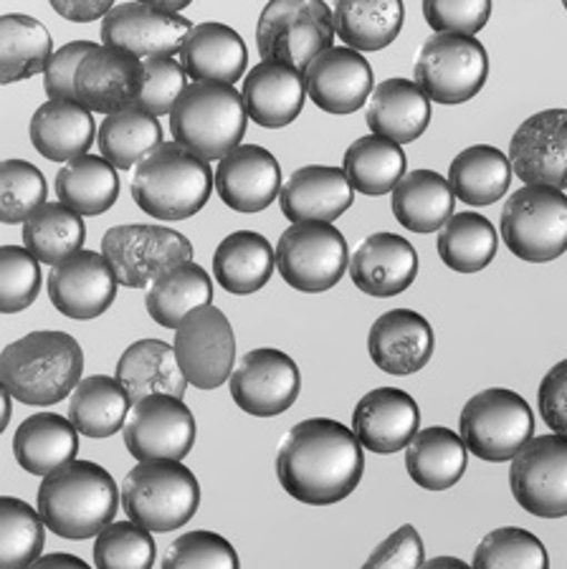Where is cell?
Masks as SVG:
<instances>
[{
	"label": "cell",
	"instance_id": "f907efd6",
	"mask_svg": "<svg viewBox=\"0 0 567 569\" xmlns=\"http://www.w3.org/2000/svg\"><path fill=\"white\" fill-rule=\"evenodd\" d=\"M41 291V261L26 246H3L0 251V309L18 315L29 309Z\"/></svg>",
	"mask_w": 567,
	"mask_h": 569
},
{
	"label": "cell",
	"instance_id": "ac0fdd59",
	"mask_svg": "<svg viewBox=\"0 0 567 569\" xmlns=\"http://www.w3.org/2000/svg\"><path fill=\"white\" fill-rule=\"evenodd\" d=\"M190 31H193V23L186 16L162 11L140 0L115 6L102 21V41L130 51L142 61L176 57Z\"/></svg>",
	"mask_w": 567,
	"mask_h": 569
},
{
	"label": "cell",
	"instance_id": "bcb514c9",
	"mask_svg": "<svg viewBox=\"0 0 567 569\" xmlns=\"http://www.w3.org/2000/svg\"><path fill=\"white\" fill-rule=\"evenodd\" d=\"M46 545V521L29 503L3 497L0 501V565L6 569L31 567Z\"/></svg>",
	"mask_w": 567,
	"mask_h": 569
},
{
	"label": "cell",
	"instance_id": "11a10c76",
	"mask_svg": "<svg viewBox=\"0 0 567 569\" xmlns=\"http://www.w3.org/2000/svg\"><path fill=\"white\" fill-rule=\"evenodd\" d=\"M97 43L91 41H71L61 46L59 51H53L49 67L43 71V87L49 99H77L74 79L81 67V61L89 57V51H94ZM79 102V99H77Z\"/></svg>",
	"mask_w": 567,
	"mask_h": 569
},
{
	"label": "cell",
	"instance_id": "db71d44e",
	"mask_svg": "<svg viewBox=\"0 0 567 569\" xmlns=\"http://www.w3.org/2000/svg\"><path fill=\"white\" fill-rule=\"evenodd\" d=\"M424 18L436 33L477 36L491 18V0H424Z\"/></svg>",
	"mask_w": 567,
	"mask_h": 569
},
{
	"label": "cell",
	"instance_id": "3957f363",
	"mask_svg": "<svg viewBox=\"0 0 567 569\" xmlns=\"http://www.w3.org/2000/svg\"><path fill=\"white\" fill-rule=\"evenodd\" d=\"M122 493L112 473L94 461H69L43 476L36 507L53 535L61 539L97 537L120 509Z\"/></svg>",
	"mask_w": 567,
	"mask_h": 569
},
{
	"label": "cell",
	"instance_id": "484cf974",
	"mask_svg": "<svg viewBox=\"0 0 567 569\" xmlns=\"http://www.w3.org/2000/svg\"><path fill=\"white\" fill-rule=\"evenodd\" d=\"M355 188L342 168H329V164H307L289 176L281 186L279 206L281 213L291 223H305V220H332L352 208Z\"/></svg>",
	"mask_w": 567,
	"mask_h": 569
},
{
	"label": "cell",
	"instance_id": "8fae6325",
	"mask_svg": "<svg viewBox=\"0 0 567 569\" xmlns=\"http://www.w3.org/2000/svg\"><path fill=\"white\" fill-rule=\"evenodd\" d=\"M350 251L345 236L325 220L291 223L277 243V269L291 289L322 293L340 283Z\"/></svg>",
	"mask_w": 567,
	"mask_h": 569
},
{
	"label": "cell",
	"instance_id": "7dc6e473",
	"mask_svg": "<svg viewBox=\"0 0 567 569\" xmlns=\"http://www.w3.org/2000/svg\"><path fill=\"white\" fill-rule=\"evenodd\" d=\"M155 562V541L137 521H109L94 541V565L107 569H148Z\"/></svg>",
	"mask_w": 567,
	"mask_h": 569
},
{
	"label": "cell",
	"instance_id": "52a82bcc",
	"mask_svg": "<svg viewBox=\"0 0 567 569\" xmlns=\"http://www.w3.org/2000/svg\"><path fill=\"white\" fill-rule=\"evenodd\" d=\"M335 13L325 0H269L256 23L261 61H279L307 71L319 53L332 49Z\"/></svg>",
	"mask_w": 567,
	"mask_h": 569
},
{
	"label": "cell",
	"instance_id": "f6af8a7d",
	"mask_svg": "<svg viewBox=\"0 0 567 569\" xmlns=\"http://www.w3.org/2000/svg\"><path fill=\"white\" fill-rule=\"evenodd\" d=\"M438 256L451 271L477 273L494 261L499 249V238L489 218L479 213H456L444 223L436 241Z\"/></svg>",
	"mask_w": 567,
	"mask_h": 569
},
{
	"label": "cell",
	"instance_id": "4316f807",
	"mask_svg": "<svg viewBox=\"0 0 567 569\" xmlns=\"http://www.w3.org/2000/svg\"><path fill=\"white\" fill-rule=\"evenodd\" d=\"M241 94L251 122L267 130H281L301 114L307 81L301 71L289 63L261 61L246 73Z\"/></svg>",
	"mask_w": 567,
	"mask_h": 569
},
{
	"label": "cell",
	"instance_id": "7c38bea8",
	"mask_svg": "<svg viewBox=\"0 0 567 569\" xmlns=\"http://www.w3.org/2000/svg\"><path fill=\"white\" fill-rule=\"evenodd\" d=\"M102 253L120 287L145 289L172 266L193 261V243L176 228L130 223L109 228L102 238Z\"/></svg>",
	"mask_w": 567,
	"mask_h": 569
},
{
	"label": "cell",
	"instance_id": "5b68a950",
	"mask_svg": "<svg viewBox=\"0 0 567 569\" xmlns=\"http://www.w3.org/2000/svg\"><path fill=\"white\" fill-rule=\"evenodd\" d=\"M243 94L221 81H193L170 114L172 140L208 162L226 158L246 134Z\"/></svg>",
	"mask_w": 567,
	"mask_h": 569
},
{
	"label": "cell",
	"instance_id": "b9f144b4",
	"mask_svg": "<svg viewBox=\"0 0 567 569\" xmlns=\"http://www.w3.org/2000/svg\"><path fill=\"white\" fill-rule=\"evenodd\" d=\"M342 170L355 190L368 198H380L406 176V152L388 137L365 134L345 150Z\"/></svg>",
	"mask_w": 567,
	"mask_h": 569
},
{
	"label": "cell",
	"instance_id": "9f6ffc18",
	"mask_svg": "<svg viewBox=\"0 0 567 569\" xmlns=\"http://www.w3.org/2000/svg\"><path fill=\"white\" fill-rule=\"evenodd\" d=\"M426 565V549L418 529L404 525L382 539L375 552L365 559V567H420Z\"/></svg>",
	"mask_w": 567,
	"mask_h": 569
},
{
	"label": "cell",
	"instance_id": "f546056e",
	"mask_svg": "<svg viewBox=\"0 0 567 569\" xmlns=\"http://www.w3.org/2000/svg\"><path fill=\"white\" fill-rule=\"evenodd\" d=\"M94 117L77 99H49L31 117V142L41 158L71 162L94 142Z\"/></svg>",
	"mask_w": 567,
	"mask_h": 569
},
{
	"label": "cell",
	"instance_id": "680465c9",
	"mask_svg": "<svg viewBox=\"0 0 567 569\" xmlns=\"http://www.w3.org/2000/svg\"><path fill=\"white\" fill-rule=\"evenodd\" d=\"M49 6L63 21L89 23L105 18L115 8V0H49Z\"/></svg>",
	"mask_w": 567,
	"mask_h": 569
},
{
	"label": "cell",
	"instance_id": "cb8c5ba5",
	"mask_svg": "<svg viewBox=\"0 0 567 569\" xmlns=\"http://www.w3.org/2000/svg\"><path fill=\"white\" fill-rule=\"evenodd\" d=\"M420 410L414 395L398 388H375L352 412V430L372 453H398L418 433Z\"/></svg>",
	"mask_w": 567,
	"mask_h": 569
},
{
	"label": "cell",
	"instance_id": "7402d4cb",
	"mask_svg": "<svg viewBox=\"0 0 567 569\" xmlns=\"http://www.w3.org/2000/svg\"><path fill=\"white\" fill-rule=\"evenodd\" d=\"M216 190L236 213H261L281 192L279 162L267 147L239 144L218 162Z\"/></svg>",
	"mask_w": 567,
	"mask_h": 569
},
{
	"label": "cell",
	"instance_id": "60d3db41",
	"mask_svg": "<svg viewBox=\"0 0 567 569\" xmlns=\"http://www.w3.org/2000/svg\"><path fill=\"white\" fill-rule=\"evenodd\" d=\"M53 57L51 33L41 21L26 13L0 18V77L3 84H18L46 71Z\"/></svg>",
	"mask_w": 567,
	"mask_h": 569
},
{
	"label": "cell",
	"instance_id": "d4e9b609",
	"mask_svg": "<svg viewBox=\"0 0 567 569\" xmlns=\"http://www.w3.org/2000/svg\"><path fill=\"white\" fill-rule=\"evenodd\" d=\"M350 277L362 293L390 299L410 289L418 277V253L398 233H372L350 256Z\"/></svg>",
	"mask_w": 567,
	"mask_h": 569
},
{
	"label": "cell",
	"instance_id": "6125c7cd",
	"mask_svg": "<svg viewBox=\"0 0 567 569\" xmlns=\"http://www.w3.org/2000/svg\"><path fill=\"white\" fill-rule=\"evenodd\" d=\"M13 395L8 392L6 388H3V392H0V406H3V416H0V428H8V423H11V408H13Z\"/></svg>",
	"mask_w": 567,
	"mask_h": 569
},
{
	"label": "cell",
	"instance_id": "74e56055",
	"mask_svg": "<svg viewBox=\"0 0 567 569\" xmlns=\"http://www.w3.org/2000/svg\"><path fill=\"white\" fill-rule=\"evenodd\" d=\"M132 406L135 402L120 380L91 375L71 392L69 418L81 436L109 438L125 428Z\"/></svg>",
	"mask_w": 567,
	"mask_h": 569
},
{
	"label": "cell",
	"instance_id": "836d02e7",
	"mask_svg": "<svg viewBox=\"0 0 567 569\" xmlns=\"http://www.w3.org/2000/svg\"><path fill=\"white\" fill-rule=\"evenodd\" d=\"M466 453L469 448L459 433L446 426H428L406 446V471L420 489L446 491L461 481Z\"/></svg>",
	"mask_w": 567,
	"mask_h": 569
},
{
	"label": "cell",
	"instance_id": "4fadbf2b",
	"mask_svg": "<svg viewBox=\"0 0 567 569\" xmlns=\"http://www.w3.org/2000/svg\"><path fill=\"white\" fill-rule=\"evenodd\" d=\"M511 497L539 519L567 517V436H533L509 466Z\"/></svg>",
	"mask_w": 567,
	"mask_h": 569
},
{
	"label": "cell",
	"instance_id": "6f0895ef",
	"mask_svg": "<svg viewBox=\"0 0 567 569\" xmlns=\"http://www.w3.org/2000/svg\"><path fill=\"white\" fill-rule=\"evenodd\" d=\"M537 408L553 433L567 436V360L553 365L539 382Z\"/></svg>",
	"mask_w": 567,
	"mask_h": 569
},
{
	"label": "cell",
	"instance_id": "91938a15",
	"mask_svg": "<svg viewBox=\"0 0 567 569\" xmlns=\"http://www.w3.org/2000/svg\"><path fill=\"white\" fill-rule=\"evenodd\" d=\"M36 567H87V562L74 555H41L36 559Z\"/></svg>",
	"mask_w": 567,
	"mask_h": 569
},
{
	"label": "cell",
	"instance_id": "d6a6232c",
	"mask_svg": "<svg viewBox=\"0 0 567 569\" xmlns=\"http://www.w3.org/2000/svg\"><path fill=\"white\" fill-rule=\"evenodd\" d=\"M277 269V249L256 231L228 233L213 253V277L228 293L249 297L263 289Z\"/></svg>",
	"mask_w": 567,
	"mask_h": 569
},
{
	"label": "cell",
	"instance_id": "d590c367",
	"mask_svg": "<svg viewBox=\"0 0 567 569\" xmlns=\"http://www.w3.org/2000/svg\"><path fill=\"white\" fill-rule=\"evenodd\" d=\"M511 176L515 172H511L509 158L494 144L466 147L448 168L454 196L474 208L499 203L507 196Z\"/></svg>",
	"mask_w": 567,
	"mask_h": 569
},
{
	"label": "cell",
	"instance_id": "d6986e66",
	"mask_svg": "<svg viewBox=\"0 0 567 569\" xmlns=\"http://www.w3.org/2000/svg\"><path fill=\"white\" fill-rule=\"evenodd\" d=\"M117 281L105 253L77 251L67 261L51 266L49 299L59 315L89 321L102 317L117 297Z\"/></svg>",
	"mask_w": 567,
	"mask_h": 569
},
{
	"label": "cell",
	"instance_id": "e0dca14e",
	"mask_svg": "<svg viewBox=\"0 0 567 569\" xmlns=\"http://www.w3.org/2000/svg\"><path fill=\"white\" fill-rule=\"evenodd\" d=\"M509 162L525 186L567 190V109L529 114L511 134Z\"/></svg>",
	"mask_w": 567,
	"mask_h": 569
},
{
	"label": "cell",
	"instance_id": "f35d334b",
	"mask_svg": "<svg viewBox=\"0 0 567 569\" xmlns=\"http://www.w3.org/2000/svg\"><path fill=\"white\" fill-rule=\"evenodd\" d=\"M120 196V178L117 168L99 154H81V158L63 162L57 172V198L79 216H102L117 203Z\"/></svg>",
	"mask_w": 567,
	"mask_h": 569
},
{
	"label": "cell",
	"instance_id": "9c48e42d",
	"mask_svg": "<svg viewBox=\"0 0 567 569\" xmlns=\"http://www.w3.org/2000/svg\"><path fill=\"white\" fill-rule=\"evenodd\" d=\"M459 436L469 453L489 463L511 461L535 436V416L523 395L489 388L466 400L459 416Z\"/></svg>",
	"mask_w": 567,
	"mask_h": 569
},
{
	"label": "cell",
	"instance_id": "681fc988",
	"mask_svg": "<svg viewBox=\"0 0 567 569\" xmlns=\"http://www.w3.org/2000/svg\"><path fill=\"white\" fill-rule=\"evenodd\" d=\"M0 190H3V213L6 226L26 223V218L33 216L46 203L49 188H46L43 172L36 164L26 160H6L0 172Z\"/></svg>",
	"mask_w": 567,
	"mask_h": 569
},
{
	"label": "cell",
	"instance_id": "2e32d148",
	"mask_svg": "<svg viewBox=\"0 0 567 569\" xmlns=\"http://www.w3.org/2000/svg\"><path fill=\"white\" fill-rule=\"evenodd\" d=\"M301 390L297 362L273 347H259L241 357L231 375V398L253 418H277L295 406Z\"/></svg>",
	"mask_w": 567,
	"mask_h": 569
},
{
	"label": "cell",
	"instance_id": "e7e4bbea",
	"mask_svg": "<svg viewBox=\"0 0 567 569\" xmlns=\"http://www.w3.org/2000/svg\"><path fill=\"white\" fill-rule=\"evenodd\" d=\"M563 8H565V11H567V0H563Z\"/></svg>",
	"mask_w": 567,
	"mask_h": 569
},
{
	"label": "cell",
	"instance_id": "7a4b0ae2",
	"mask_svg": "<svg viewBox=\"0 0 567 569\" xmlns=\"http://www.w3.org/2000/svg\"><path fill=\"white\" fill-rule=\"evenodd\" d=\"M84 372V350L74 337L43 329L16 339L0 355V382L18 402L33 408L69 398Z\"/></svg>",
	"mask_w": 567,
	"mask_h": 569
},
{
	"label": "cell",
	"instance_id": "277c9868",
	"mask_svg": "<svg viewBox=\"0 0 567 569\" xmlns=\"http://www.w3.org/2000/svg\"><path fill=\"white\" fill-rule=\"evenodd\" d=\"M216 188L208 160L180 142H160L135 168L132 198L155 220H186L206 208Z\"/></svg>",
	"mask_w": 567,
	"mask_h": 569
},
{
	"label": "cell",
	"instance_id": "be15d7a7",
	"mask_svg": "<svg viewBox=\"0 0 567 569\" xmlns=\"http://www.w3.org/2000/svg\"><path fill=\"white\" fill-rule=\"evenodd\" d=\"M428 567H466V562L456 557H436V559H428Z\"/></svg>",
	"mask_w": 567,
	"mask_h": 569
},
{
	"label": "cell",
	"instance_id": "816d5d0a",
	"mask_svg": "<svg viewBox=\"0 0 567 569\" xmlns=\"http://www.w3.org/2000/svg\"><path fill=\"white\" fill-rule=\"evenodd\" d=\"M188 71L172 57H158L142 61V89L137 97V107L155 117L172 114L182 91L188 89Z\"/></svg>",
	"mask_w": 567,
	"mask_h": 569
},
{
	"label": "cell",
	"instance_id": "6da1fadb",
	"mask_svg": "<svg viewBox=\"0 0 567 569\" xmlns=\"http://www.w3.org/2000/svg\"><path fill=\"white\" fill-rule=\"evenodd\" d=\"M365 473L362 443L355 430L332 418L291 426L277 451L281 489L307 507H332L358 489Z\"/></svg>",
	"mask_w": 567,
	"mask_h": 569
},
{
	"label": "cell",
	"instance_id": "ee69618b",
	"mask_svg": "<svg viewBox=\"0 0 567 569\" xmlns=\"http://www.w3.org/2000/svg\"><path fill=\"white\" fill-rule=\"evenodd\" d=\"M87 241L84 216L63 203H43L23 223V246L46 266H57L81 251Z\"/></svg>",
	"mask_w": 567,
	"mask_h": 569
},
{
	"label": "cell",
	"instance_id": "ba28073f",
	"mask_svg": "<svg viewBox=\"0 0 567 569\" xmlns=\"http://www.w3.org/2000/svg\"><path fill=\"white\" fill-rule=\"evenodd\" d=\"M499 233L527 263H547L567 251V196L550 186H525L501 208Z\"/></svg>",
	"mask_w": 567,
	"mask_h": 569
},
{
	"label": "cell",
	"instance_id": "83f0119b",
	"mask_svg": "<svg viewBox=\"0 0 567 569\" xmlns=\"http://www.w3.org/2000/svg\"><path fill=\"white\" fill-rule=\"evenodd\" d=\"M431 114V97L416 81L392 77L372 89L365 122L372 134L388 137L398 144H410L428 130Z\"/></svg>",
	"mask_w": 567,
	"mask_h": 569
},
{
	"label": "cell",
	"instance_id": "f1b7e54d",
	"mask_svg": "<svg viewBox=\"0 0 567 569\" xmlns=\"http://www.w3.org/2000/svg\"><path fill=\"white\" fill-rule=\"evenodd\" d=\"M180 63L193 81H221L233 84L249 67V49L239 31L231 26L206 21L193 26L182 43Z\"/></svg>",
	"mask_w": 567,
	"mask_h": 569
},
{
	"label": "cell",
	"instance_id": "7bdbcfd3",
	"mask_svg": "<svg viewBox=\"0 0 567 569\" xmlns=\"http://www.w3.org/2000/svg\"><path fill=\"white\" fill-rule=\"evenodd\" d=\"M162 142V127L158 117L145 112L142 107H125L120 112L105 114L99 127L97 144L102 158L115 164L117 170H132Z\"/></svg>",
	"mask_w": 567,
	"mask_h": 569
},
{
	"label": "cell",
	"instance_id": "8992f818",
	"mask_svg": "<svg viewBox=\"0 0 567 569\" xmlns=\"http://www.w3.org/2000/svg\"><path fill=\"white\" fill-rule=\"evenodd\" d=\"M200 486L196 473L182 461L155 458L140 461L122 483L125 513L150 531H172L196 517Z\"/></svg>",
	"mask_w": 567,
	"mask_h": 569
},
{
	"label": "cell",
	"instance_id": "9a60e30c",
	"mask_svg": "<svg viewBox=\"0 0 567 569\" xmlns=\"http://www.w3.org/2000/svg\"><path fill=\"white\" fill-rule=\"evenodd\" d=\"M125 446L137 461H182L196 443V418L176 395H148L135 402L122 428Z\"/></svg>",
	"mask_w": 567,
	"mask_h": 569
},
{
	"label": "cell",
	"instance_id": "30bf717a",
	"mask_svg": "<svg viewBox=\"0 0 567 569\" xmlns=\"http://www.w3.org/2000/svg\"><path fill=\"white\" fill-rule=\"evenodd\" d=\"M489 79V53L474 36L434 33L416 53L414 81L431 102L456 107L479 94Z\"/></svg>",
	"mask_w": 567,
	"mask_h": 569
},
{
	"label": "cell",
	"instance_id": "94428289",
	"mask_svg": "<svg viewBox=\"0 0 567 569\" xmlns=\"http://www.w3.org/2000/svg\"><path fill=\"white\" fill-rule=\"evenodd\" d=\"M140 3L162 8V11H170V13H180V11H186L193 0H140Z\"/></svg>",
	"mask_w": 567,
	"mask_h": 569
},
{
	"label": "cell",
	"instance_id": "603a6c76",
	"mask_svg": "<svg viewBox=\"0 0 567 569\" xmlns=\"http://www.w3.org/2000/svg\"><path fill=\"white\" fill-rule=\"evenodd\" d=\"M436 347L434 327L414 309H390L375 319L368 335L370 360L378 370L406 378L431 362Z\"/></svg>",
	"mask_w": 567,
	"mask_h": 569
},
{
	"label": "cell",
	"instance_id": "8d00e7d4",
	"mask_svg": "<svg viewBox=\"0 0 567 569\" xmlns=\"http://www.w3.org/2000/svg\"><path fill=\"white\" fill-rule=\"evenodd\" d=\"M335 31L355 51H382L406 21L404 0H335Z\"/></svg>",
	"mask_w": 567,
	"mask_h": 569
},
{
	"label": "cell",
	"instance_id": "44dd1931",
	"mask_svg": "<svg viewBox=\"0 0 567 569\" xmlns=\"http://www.w3.org/2000/svg\"><path fill=\"white\" fill-rule=\"evenodd\" d=\"M307 94L327 114H352L372 94V67L350 46H332L305 71Z\"/></svg>",
	"mask_w": 567,
	"mask_h": 569
},
{
	"label": "cell",
	"instance_id": "4dcf8cb0",
	"mask_svg": "<svg viewBox=\"0 0 567 569\" xmlns=\"http://www.w3.org/2000/svg\"><path fill=\"white\" fill-rule=\"evenodd\" d=\"M117 380L125 385L132 402L148 395H176L186 398L188 378L180 370L176 347L162 339H137L117 360Z\"/></svg>",
	"mask_w": 567,
	"mask_h": 569
},
{
	"label": "cell",
	"instance_id": "c3c4849f",
	"mask_svg": "<svg viewBox=\"0 0 567 569\" xmlns=\"http://www.w3.org/2000/svg\"><path fill=\"white\" fill-rule=\"evenodd\" d=\"M547 552L533 531L519 527H501L479 541L471 567H547Z\"/></svg>",
	"mask_w": 567,
	"mask_h": 569
},
{
	"label": "cell",
	"instance_id": "e575fe53",
	"mask_svg": "<svg viewBox=\"0 0 567 569\" xmlns=\"http://www.w3.org/2000/svg\"><path fill=\"white\" fill-rule=\"evenodd\" d=\"M454 206L451 182L436 170H410L392 188V216L414 233L441 231L454 216Z\"/></svg>",
	"mask_w": 567,
	"mask_h": 569
},
{
	"label": "cell",
	"instance_id": "5bb4252c",
	"mask_svg": "<svg viewBox=\"0 0 567 569\" xmlns=\"http://www.w3.org/2000/svg\"><path fill=\"white\" fill-rule=\"evenodd\" d=\"M172 347L193 388L216 390L233 375L236 335L231 321L213 305L198 307L180 321Z\"/></svg>",
	"mask_w": 567,
	"mask_h": 569
},
{
	"label": "cell",
	"instance_id": "f5cc1de1",
	"mask_svg": "<svg viewBox=\"0 0 567 569\" xmlns=\"http://www.w3.org/2000/svg\"><path fill=\"white\" fill-rule=\"evenodd\" d=\"M162 567H216V569H236L239 555L231 541L216 535V531H186V535L172 541L168 555L162 559Z\"/></svg>",
	"mask_w": 567,
	"mask_h": 569
},
{
	"label": "cell",
	"instance_id": "ab89813d",
	"mask_svg": "<svg viewBox=\"0 0 567 569\" xmlns=\"http://www.w3.org/2000/svg\"><path fill=\"white\" fill-rule=\"evenodd\" d=\"M213 301V281L203 266L193 261L172 266L160 279H155L145 297V307L155 325L178 329L190 311Z\"/></svg>",
	"mask_w": 567,
	"mask_h": 569
},
{
	"label": "cell",
	"instance_id": "ffe728a7",
	"mask_svg": "<svg viewBox=\"0 0 567 569\" xmlns=\"http://www.w3.org/2000/svg\"><path fill=\"white\" fill-rule=\"evenodd\" d=\"M142 89V59L117 46H94L74 79L77 99L97 114L132 107Z\"/></svg>",
	"mask_w": 567,
	"mask_h": 569
},
{
	"label": "cell",
	"instance_id": "1f68e13d",
	"mask_svg": "<svg viewBox=\"0 0 567 569\" xmlns=\"http://www.w3.org/2000/svg\"><path fill=\"white\" fill-rule=\"evenodd\" d=\"M79 451V430L71 418L59 412H36L18 426L13 436V456L23 471L49 476L63 463L74 461Z\"/></svg>",
	"mask_w": 567,
	"mask_h": 569
}]
</instances>
